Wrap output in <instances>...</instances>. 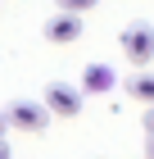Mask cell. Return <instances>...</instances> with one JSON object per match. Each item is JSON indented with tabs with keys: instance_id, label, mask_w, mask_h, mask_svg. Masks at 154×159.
Wrapping results in <instances>:
<instances>
[{
	"instance_id": "9",
	"label": "cell",
	"mask_w": 154,
	"mask_h": 159,
	"mask_svg": "<svg viewBox=\"0 0 154 159\" xmlns=\"http://www.w3.org/2000/svg\"><path fill=\"white\" fill-rule=\"evenodd\" d=\"M145 150H150V155H154V132H150V141H145Z\"/></svg>"
},
{
	"instance_id": "10",
	"label": "cell",
	"mask_w": 154,
	"mask_h": 159,
	"mask_svg": "<svg viewBox=\"0 0 154 159\" xmlns=\"http://www.w3.org/2000/svg\"><path fill=\"white\" fill-rule=\"evenodd\" d=\"M5 127H9V123H5V114H0V132H5Z\"/></svg>"
},
{
	"instance_id": "3",
	"label": "cell",
	"mask_w": 154,
	"mask_h": 159,
	"mask_svg": "<svg viewBox=\"0 0 154 159\" xmlns=\"http://www.w3.org/2000/svg\"><path fill=\"white\" fill-rule=\"evenodd\" d=\"M46 118H50V109L36 105V100H14L9 114H5V123H9V127H23V132H41Z\"/></svg>"
},
{
	"instance_id": "4",
	"label": "cell",
	"mask_w": 154,
	"mask_h": 159,
	"mask_svg": "<svg viewBox=\"0 0 154 159\" xmlns=\"http://www.w3.org/2000/svg\"><path fill=\"white\" fill-rule=\"evenodd\" d=\"M77 37H82V14L59 9L55 18H46V41H55V46H73Z\"/></svg>"
},
{
	"instance_id": "7",
	"label": "cell",
	"mask_w": 154,
	"mask_h": 159,
	"mask_svg": "<svg viewBox=\"0 0 154 159\" xmlns=\"http://www.w3.org/2000/svg\"><path fill=\"white\" fill-rule=\"evenodd\" d=\"M59 9H73V14H86V9H95L100 0H55Z\"/></svg>"
},
{
	"instance_id": "2",
	"label": "cell",
	"mask_w": 154,
	"mask_h": 159,
	"mask_svg": "<svg viewBox=\"0 0 154 159\" xmlns=\"http://www.w3.org/2000/svg\"><path fill=\"white\" fill-rule=\"evenodd\" d=\"M46 109L59 114V118H77L82 114V91L68 86V82H50L46 86Z\"/></svg>"
},
{
	"instance_id": "8",
	"label": "cell",
	"mask_w": 154,
	"mask_h": 159,
	"mask_svg": "<svg viewBox=\"0 0 154 159\" xmlns=\"http://www.w3.org/2000/svg\"><path fill=\"white\" fill-rule=\"evenodd\" d=\"M145 127H150V132H154V105H150V109H145Z\"/></svg>"
},
{
	"instance_id": "1",
	"label": "cell",
	"mask_w": 154,
	"mask_h": 159,
	"mask_svg": "<svg viewBox=\"0 0 154 159\" xmlns=\"http://www.w3.org/2000/svg\"><path fill=\"white\" fill-rule=\"evenodd\" d=\"M122 55H127L131 64H150L154 59V27L150 23H131L127 32H122Z\"/></svg>"
},
{
	"instance_id": "5",
	"label": "cell",
	"mask_w": 154,
	"mask_h": 159,
	"mask_svg": "<svg viewBox=\"0 0 154 159\" xmlns=\"http://www.w3.org/2000/svg\"><path fill=\"white\" fill-rule=\"evenodd\" d=\"M109 86H113V68L109 64H91L82 73V91H109Z\"/></svg>"
},
{
	"instance_id": "6",
	"label": "cell",
	"mask_w": 154,
	"mask_h": 159,
	"mask_svg": "<svg viewBox=\"0 0 154 159\" xmlns=\"http://www.w3.org/2000/svg\"><path fill=\"white\" fill-rule=\"evenodd\" d=\"M127 96L141 100V105H154V73H136L127 82Z\"/></svg>"
}]
</instances>
